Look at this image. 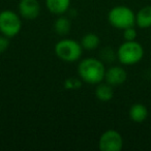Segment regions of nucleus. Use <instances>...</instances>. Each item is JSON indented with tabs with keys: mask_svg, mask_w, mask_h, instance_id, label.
I'll list each match as a JSON object with an SVG mask.
<instances>
[{
	"mask_svg": "<svg viewBox=\"0 0 151 151\" xmlns=\"http://www.w3.org/2000/svg\"><path fill=\"white\" fill-rule=\"evenodd\" d=\"M105 64L101 60L93 57L85 58L78 65V76L83 82L90 85H97L105 80Z\"/></svg>",
	"mask_w": 151,
	"mask_h": 151,
	"instance_id": "obj_1",
	"label": "nucleus"
},
{
	"mask_svg": "<svg viewBox=\"0 0 151 151\" xmlns=\"http://www.w3.org/2000/svg\"><path fill=\"white\" fill-rule=\"evenodd\" d=\"M117 59L123 65H134L144 57V48L137 40H125L118 48Z\"/></svg>",
	"mask_w": 151,
	"mask_h": 151,
	"instance_id": "obj_2",
	"label": "nucleus"
},
{
	"mask_svg": "<svg viewBox=\"0 0 151 151\" xmlns=\"http://www.w3.org/2000/svg\"><path fill=\"white\" fill-rule=\"evenodd\" d=\"M55 54L64 62H76L80 60L83 54V47L81 42L71 38H63L55 45Z\"/></svg>",
	"mask_w": 151,
	"mask_h": 151,
	"instance_id": "obj_3",
	"label": "nucleus"
},
{
	"mask_svg": "<svg viewBox=\"0 0 151 151\" xmlns=\"http://www.w3.org/2000/svg\"><path fill=\"white\" fill-rule=\"evenodd\" d=\"M108 21L114 28L124 30L136 25V14L130 7L125 5H117L110 9Z\"/></svg>",
	"mask_w": 151,
	"mask_h": 151,
	"instance_id": "obj_4",
	"label": "nucleus"
},
{
	"mask_svg": "<svg viewBox=\"0 0 151 151\" xmlns=\"http://www.w3.org/2000/svg\"><path fill=\"white\" fill-rule=\"evenodd\" d=\"M22 29V20L12 9L0 12V33L9 38L15 37Z\"/></svg>",
	"mask_w": 151,
	"mask_h": 151,
	"instance_id": "obj_5",
	"label": "nucleus"
},
{
	"mask_svg": "<svg viewBox=\"0 0 151 151\" xmlns=\"http://www.w3.org/2000/svg\"><path fill=\"white\" fill-rule=\"evenodd\" d=\"M101 151H120L123 148V138L115 129H108L101 134L99 140Z\"/></svg>",
	"mask_w": 151,
	"mask_h": 151,
	"instance_id": "obj_6",
	"label": "nucleus"
},
{
	"mask_svg": "<svg viewBox=\"0 0 151 151\" xmlns=\"http://www.w3.org/2000/svg\"><path fill=\"white\" fill-rule=\"evenodd\" d=\"M19 13L25 20H34L40 14V5L38 0H20Z\"/></svg>",
	"mask_w": 151,
	"mask_h": 151,
	"instance_id": "obj_7",
	"label": "nucleus"
},
{
	"mask_svg": "<svg viewBox=\"0 0 151 151\" xmlns=\"http://www.w3.org/2000/svg\"><path fill=\"white\" fill-rule=\"evenodd\" d=\"M127 79V73L121 66L114 65L106 70L105 81L108 84L112 85L113 87H117L122 85Z\"/></svg>",
	"mask_w": 151,
	"mask_h": 151,
	"instance_id": "obj_8",
	"label": "nucleus"
},
{
	"mask_svg": "<svg viewBox=\"0 0 151 151\" xmlns=\"http://www.w3.org/2000/svg\"><path fill=\"white\" fill-rule=\"evenodd\" d=\"M46 6L54 15H64L70 6V0H46Z\"/></svg>",
	"mask_w": 151,
	"mask_h": 151,
	"instance_id": "obj_9",
	"label": "nucleus"
},
{
	"mask_svg": "<svg viewBox=\"0 0 151 151\" xmlns=\"http://www.w3.org/2000/svg\"><path fill=\"white\" fill-rule=\"evenodd\" d=\"M94 94L99 101H103V103H107L114 97V87L112 85L108 84L107 82H101L96 85Z\"/></svg>",
	"mask_w": 151,
	"mask_h": 151,
	"instance_id": "obj_10",
	"label": "nucleus"
},
{
	"mask_svg": "<svg viewBox=\"0 0 151 151\" xmlns=\"http://www.w3.org/2000/svg\"><path fill=\"white\" fill-rule=\"evenodd\" d=\"M136 25L141 29L151 27V5H146L136 14Z\"/></svg>",
	"mask_w": 151,
	"mask_h": 151,
	"instance_id": "obj_11",
	"label": "nucleus"
},
{
	"mask_svg": "<svg viewBox=\"0 0 151 151\" xmlns=\"http://www.w3.org/2000/svg\"><path fill=\"white\" fill-rule=\"evenodd\" d=\"M130 120L137 123L144 122L148 117V109L143 104H134L128 112Z\"/></svg>",
	"mask_w": 151,
	"mask_h": 151,
	"instance_id": "obj_12",
	"label": "nucleus"
},
{
	"mask_svg": "<svg viewBox=\"0 0 151 151\" xmlns=\"http://www.w3.org/2000/svg\"><path fill=\"white\" fill-rule=\"evenodd\" d=\"M81 45H82L83 49L88 51H92L99 48V44H101V40H99V35L93 32H89L86 33L81 40Z\"/></svg>",
	"mask_w": 151,
	"mask_h": 151,
	"instance_id": "obj_13",
	"label": "nucleus"
},
{
	"mask_svg": "<svg viewBox=\"0 0 151 151\" xmlns=\"http://www.w3.org/2000/svg\"><path fill=\"white\" fill-rule=\"evenodd\" d=\"M71 28V22L65 16L61 15L56 21L54 22V30L59 35H66Z\"/></svg>",
	"mask_w": 151,
	"mask_h": 151,
	"instance_id": "obj_14",
	"label": "nucleus"
},
{
	"mask_svg": "<svg viewBox=\"0 0 151 151\" xmlns=\"http://www.w3.org/2000/svg\"><path fill=\"white\" fill-rule=\"evenodd\" d=\"M82 86V80L80 78H68L64 82V88L68 90H76L81 88Z\"/></svg>",
	"mask_w": 151,
	"mask_h": 151,
	"instance_id": "obj_15",
	"label": "nucleus"
},
{
	"mask_svg": "<svg viewBox=\"0 0 151 151\" xmlns=\"http://www.w3.org/2000/svg\"><path fill=\"white\" fill-rule=\"evenodd\" d=\"M101 58L105 61H108V62H112L114 61V59L117 58V54L112 50L111 48H106L101 51Z\"/></svg>",
	"mask_w": 151,
	"mask_h": 151,
	"instance_id": "obj_16",
	"label": "nucleus"
},
{
	"mask_svg": "<svg viewBox=\"0 0 151 151\" xmlns=\"http://www.w3.org/2000/svg\"><path fill=\"white\" fill-rule=\"evenodd\" d=\"M124 40H136L137 38V30L132 27H128L123 30Z\"/></svg>",
	"mask_w": 151,
	"mask_h": 151,
	"instance_id": "obj_17",
	"label": "nucleus"
},
{
	"mask_svg": "<svg viewBox=\"0 0 151 151\" xmlns=\"http://www.w3.org/2000/svg\"><path fill=\"white\" fill-rule=\"evenodd\" d=\"M9 47V38L4 35H0V54H3Z\"/></svg>",
	"mask_w": 151,
	"mask_h": 151,
	"instance_id": "obj_18",
	"label": "nucleus"
}]
</instances>
